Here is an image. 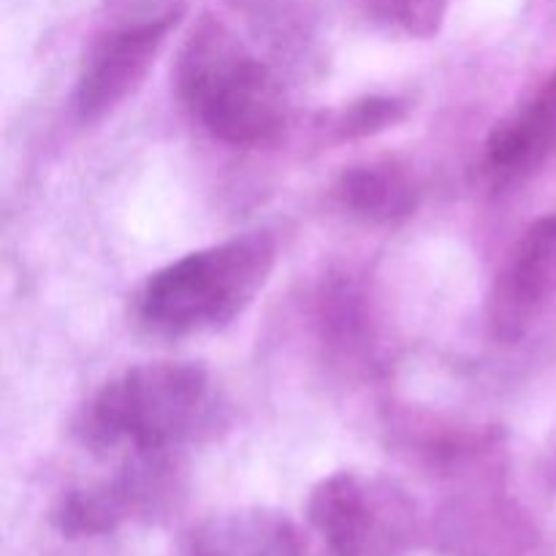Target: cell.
Instances as JSON below:
<instances>
[{"mask_svg":"<svg viewBox=\"0 0 556 556\" xmlns=\"http://www.w3.org/2000/svg\"><path fill=\"white\" fill-rule=\"evenodd\" d=\"M177 96L215 139L271 147L291 125L282 81L215 16H201L177 58Z\"/></svg>","mask_w":556,"mask_h":556,"instance_id":"1","label":"cell"},{"mask_svg":"<svg viewBox=\"0 0 556 556\" xmlns=\"http://www.w3.org/2000/svg\"><path fill=\"white\" fill-rule=\"evenodd\" d=\"M212 378L193 362H150L103 383L76 418V438L96 454L166 456L210 427Z\"/></svg>","mask_w":556,"mask_h":556,"instance_id":"2","label":"cell"},{"mask_svg":"<svg viewBox=\"0 0 556 556\" xmlns=\"http://www.w3.org/2000/svg\"><path fill=\"white\" fill-rule=\"evenodd\" d=\"M277 244L253 231L182 255L152 271L134 299V315L150 334L182 340L226 329L269 282Z\"/></svg>","mask_w":556,"mask_h":556,"instance_id":"3","label":"cell"},{"mask_svg":"<svg viewBox=\"0 0 556 556\" xmlns=\"http://www.w3.org/2000/svg\"><path fill=\"white\" fill-rule=\"evenodd\" d=\"M309 527L320 556H410L413 508L380 478L334 472L313 489Z\"/></svg>","mask_w":556,"mask_h":556,"instance_id":"4","label":"cell"},{"mask_svg":"<svg viewBox=\"0 0 556 556\" xmlns=\"http://www.w3.org/2000/svg\"><path fill=\"white\" fill-rule=\"evenodd\" d=\"M174 25L177 14H163L96 38L71 96L79 123H98L139 90Z\"/></svg>","mask_w":556,"mask_h":556,"instance_id":"5","label":"cell"},{"mask_svg":"<svg viewBox=\"0 0 556 556\" xmlns=\"http://www.w3.org/2000/svg\"><path fill=\"white\" fill-rule=\"evenodd\" d=\"M556 293V212L538 217L500 266L486 302L489 334L503 345L525 340Z\"/></svg>","mask_w":556,"mask_h":556,"instance_id":"6","label":"cell"},{"mask_svg":"<svg viewBox=\"0 0 556 556\" xmlns=\"http://www.w3.org/2000/svg\"><path fill=\"white\" fill-rule=\"evenodd\" d=\"M556 157V71L530 103L503 119L486 141V166L503 182H519Z\"/></svg>","mask_w":556,"mask_h":556,"instance_id":"7","label":"cell"},{"mask_svg":"<svg viewBox=\"0 0 556 556\" xmlns=\"http://www.w3.org/2000/svg\"><path fill=\"white\" fill-rule=\"evenodd\" d=\"M182 556H302V538L280 510L237 508L201 521Z\"/></svg>","mask_w":556,"mask_h":556,"instance_id":"8","label":"cell"},{"mask_svg":"<svg viewBox=\"0 0 556 556\" xmlns=\"http://www.w3.org/2000/svg\"><path fill=\"white\" fill-rule=\"evenodd\" d=\"M163 456H134L117 478L98 486L71 492L58 510V525L65 535H98L109 532L139 510L152 497L161 478Z\"/></svg>","mask_w":556,"mask_h":556,"instance_id":"9","label":"cell"},{"mask_svg":"<svg viewBox=\"0 0 556 556\" xmlns=\"http://www.w3.org/2000/svg\"><path fill=\"white\" fill-rule=\"evenodd\" d=\"M337 201L358 220L394 226L407 220L421 204L416 174L396 161H372L348 168L334 188Z\"/></svg>","mask_w":556,"mask_h":556,"instance_id":"10","label":"cell"},{"mask_svg":"<svg viewBox=\"0 0 556 556\" xmlns=\"http://www.w3.org/2000/svg\"><path fill=\"white\" fill-rule=\"evenodd\" d=\"M407 101L394 96H369L326 114L320 130L329 141H356L383 134L407 117Z\"/></svg>","mask_w":556,"mask_h":556,"instance_id":"11","label":"cell"},{"mask_svg":"<svg viewBox=\"0 0 556 556\" xmlns=\"http://www.w3.org/2000/svg\"><path fill=\"white\" fill-rule=\"evenodd\" d=\"M367 14L407 38H432L443 27L451 0H362Z\"/></svg>","mask_w":556,"mask_h":556,"instance_id":"12","label":"cell"}]
</instances>
